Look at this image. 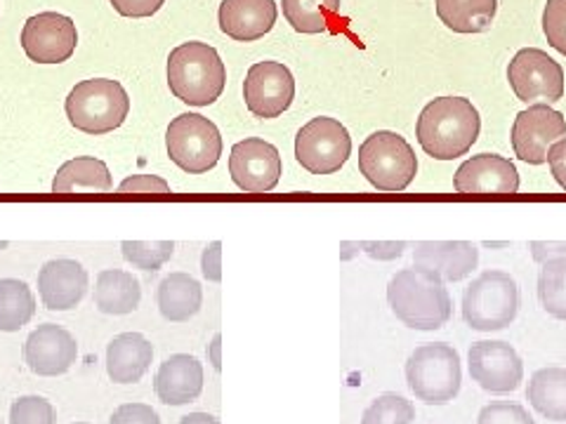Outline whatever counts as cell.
Here are the masks:
<instances>
[{
    "label": "cell",
    "mask_w": 566,
    "mask_h": 424,
    "mask_svg": "<svg viewBox=\"0 0 566 424\" xmlns=\"http://www.w3.org/2000/svg\"><path fill=\"white\" fill-rule=\"evenodd\" d=\"M482 130L480 112L465 97H437L420 112L416 123L418 145L437 161L465 156Z\"/></svg>",
    "instance_id": "1"
},
{
    "label": "cell",
    "mask_w": 566,
    "mask_h": 424,
    "mask_svg": "<svg viewBox=\"0 0 566 424\" xmlns=\"http://www.w3.org/2000/svg\"><path fill=\"white\" fill-rule=\"evenodd\" d=\"M387 303L406 328L439 330L451 318V295L437 274L420 267L401 269L387 286Z\"/></svg>",
    "instance_id": "2"
},
{
    "label": "cell",
    "mask_w": 566,
    "mask_h": 424,
    "mask_svg": "<svg viewBox=\"0 0 566 424\" xmlns=\"http://www.w3.org/2000/svg\"><path fill=\"white\" fill-rule=\"evenodd\" d=\"M170 93L189 106H210L227 85V68L220 52L201 41L177 45L168 57Z\"/></svg>",
    "instance_id": "3"
},
{
    "label": "cell",
    "mask_w": 566,
    "mask_h": 424,
    "mask_svg": "<svg viewBox=\"0 0 566 424\" xmlns=\"http://www.w3.org/2000/svg\"><path fill=\"white\" fill-rule=\"evenodd\" d=\"M64 109L69 123L76 130L87 135H106L126 123L130 114V97L118 81L91 78L81 81L69 93Z\"/></svg>",
    "instance_id": "4"
},
{
    "label": "cell",
    "mask_w": 566,
    "mask_h": 424,
    "mask_svg": "<svg viewBox=\"0 0 566 424\" xmlns=\"http://www.w3.org/2000/svg\"><path fill=\"white\" fill-rule=\"evenodd\" d=\"M406 382L413 396L428 405L451 403L463 384L458 351L447 342L418 347L406 361Z\"/></svg>",
    "instance_id": "5"
},
{
    "label": "cell",
    "mask_w": 566,
    "mask_h": 424,
    "mask_svg": "<svg viewBox=\"0 0 566 424\" xmlns=\"http://www.w3.org/2000/svg\"><path fill=\"white\" fill-rule=\"evenodd\" d=\"M520 288L505 272L489 269L476 276L463 293V318L472 330H503L517 318Z\"/></svg>",
    "instance_id": "6"
},
{
    "label": "cell",
    "mask_w": 566,
    "mask_h": 424,
    "mask_svg": "<svg viewBox=\"0 0 566 424\" xmlns=\"http://www.w3.org/2000/svg\"><path fill=\"white\" fill-rule=\"evenodd\" d=\"M359 170L378 191H403L416 180L418 158L401 135L378 130L359 147Z\"/></svg>",
    "instance_id": "7"
},
{
    "label": "cell",
    "mask_w": 566,
    "mask_h": 424,
    "mask_svg": "<svg viewBox=\"0 0 566 424\" xmlns=\"http://www.w3.org/2000/svg\"><path fill=\"white\" fill-rule=\"evenodd\" d=\"M166 149L170 161L180 170L189 174H206L220 161L222 135L210 118L201 114H180L170 120Z\"/></svg>",
    "instance_id": "8"
},
{
    "label": "cell",
    "mask_w": 566,
    "mask_h": 424,
    "mask_svg": "<svg viewBox=\"0 0 566 424\" xmlns=\"http://www.w3.org/2000/svg\"><path fill=\"white\" fill-rule=\"evenodd\" d=\"M352 153V137L340 120L318 116L300 128L295 137V158L312 174L338 172Z\"/></svg>",
    "instance_id": "9"
},
{
    "label": "cell",
    "mask_w": 566,
    "mask_h": 424,
    "mask_svg": "<svg viewBox=\"0 0 566 424\" xmlns=\"http://www.w3.org/2000/svg\"><path fill=\"white\" fill-rule=\"evenodd\" d=\"M512 93L526 104H553L564 97V68L547 52L524 47L507 66Z\"/></svg>",
    "instance_id": "10"
},
{
    "label": "cell",
    "mask_w": 566,
    "mask_h": 424,
    "mask_svg": "<svg viewBox=\"0 0 566 424\" xmlns=\"http://www.w3.org/2000/svg\"><path fill=\"white\" fill-rule=\"evenodd\" d=\"M243 99L248 112L258 118H279L291 109L295 99V78L281 62H258L248 68L243 83Z\"/></svg>",
    "instance_id": "11"
},
{
    "label": "cell",
    "mask_w": 566,
    "mask_h": 424,
    "mask_svg": "<svg viewBox=\"0 0 566 424\" xmlns=\"http://www.w3.org/2000/svg\"><path fill=\"white\" fill-rule=\"evenodd\" d=\"M78 45V31L71 17L41 12L27 20L22 29V50L35 64H62L71 60Z\"/></svg>",
    "instance_id": "12"
},
{
    "label": "cell",
    "mask_w": 566,
    "mask_h": 424,
    "mask_svg": "<svg viewBox=\"0 0 566 424\" xmlns=\"http://www.w3.org/2000/svg\"><path fill=\"white\" fill-rule=\"evenodd\" d=\"M468 368L472 380L491 394L515 392L524 380V363L517 349L501 340L474 342L468 353Z\"/></svg>",
    "instance_id": "13"
},
{
    "label": "cell",
    "mask_w": 566,
    "mask_h": 424,
    "mask_svg": "<svg viewBox=\"0 0 566 424\" xmlns=\"http://www.w3.org/2000/svg\"><path fill=\"white\" fill-rule=\"evenodd\" d=\"M566 137V118L547 104H534L520 112L512 126V149L517 158L531 166L547 161V149Z\"/></svg>",
    "instance_id": "14"
},
{
    "label": "cell",
    "mask_w": 566,
    "mask_h": 424,
    "mask_svg": "<svg viewBox=\"0 0 566 424\" xmlns=\"http://www.w3.org/2000/svg\"><path fill=\"white\" fill-rule=\"evenodd\" d=\"M229 174L245 193H268L281 180L279 149L260 137L237 141L229 153Z\"/></svg>",
    "instance_id": "15"
},
{
    "label": "cell",
    "mask_w": 566,
    "mask_h": 424,
    "mask_svg": "<svg viewBox=\"0 0 566 424\" xmlns=\"http://www.w3.org/2000/svg\"><path fill=\"white\" fill-rule=\"evenodd\" d=\"M453 189L460 197H515L520 191V172L505 156L480 153L458 168Z\"/></svg>",
    "instance_id": "16"
},
{
    "label": "cell",
    "mask_w": 566,
    "mask_h": 424,
    "mask_svg": "<svg viewBox=\"0 0 566 424\" xmlns=\"http://www.w3.org/2000/svg\"><path fill=\"white\" fill-rule=\"evenodd\" d=\"M78 359L74 335L57 324H43L24 342V361L31 373L41 378H57Z\"/></svg>",
    "instance_id": "17"
},
{
    "label": "cell",
    "mask_w": 566,
    "mask_h": 424,
    "mask_svg": "<svg viewBox=\"0 0 566 424\" xmlns=\"http://www.w3.org/2000/svg\"><path fill=\"white\" fill-rule=\"evenodd\" d=\"M87 293V272L69 257L50 259L39 272V295L50 311H69L81 305Z\"/></svg>",
    "instance_id": "18"
},
{
    "label": "cell",
    "mask_w": 566,
    "mask_h": 424,
    "mask_svg": "<svg viewBox=\"0 0 566 424\" xmlns=\"http://www.w3.org/2000/svg\"><path fill=\"white\" fill-rule=\"evenodd\" d=\"M416 267L437 274L441 280H463L476 264L480 251L470 241H420L413 251Z\"/></svg>",
    "instance_id": "19"
},
{
    "label": "cell",
    "mask_w": 566,
    "mask_h": 424,
    "mask_svg": "<svg viewBox=\"0 0 566 424\" xmlns=\"http://www.w3.org/2000/svg\"><path fill=\"white\" fill-rule=\"evenodd\" d=\"M274 0H222L218 20L222 33L239 43H253L268 35L276 24Z\"/></svg>",
    "instance_id": "20"
},
{
    "label": "cell",
    "mask_w": 566,
    "mask_h": 424,
    "mask_svg": "<svg viewBox=\"0 0 566 424\" xmlns=\"http://www.w3.org/2000/svg\"><path fill=\"white\" fill-rule=\"evenodd\" d=\"M156 396L166 405H185L203 392V365L189 353H175L158 368L154 380Z\"/></svg>",
    "instance_id": "21"
},
{
    "label": "cell",
    "mask_w": 566,
    "mask_h": 424,
    "mask_svg": "<svg viewBox=\"0 0 566 424\" xmlns=\"http://www.w3.org/2000/svg\"><path fill=\"white\" fill-rule=\"evenodd\" d=\"M154 347L142 332H120L106 347V373L116 384H135L151 365Z\"/></svg>",
    "instance_id": "22"
},
{
    "label": "cell",
    "mask_w": 566,
    "mask_h": 424,
    "mask_svg": "<svg viewBox=\"0 0 566 424\" xmlns=\"http://www.w3.org/2000/svg\"><path fill=\"white\" fill-rule=\"evenodd\" d=\"M156 303H158V311H161L166 321L185 324L189 318L197 316L201 309V303H203L201 283L185 272H175L158 283Z\"/></svg>",
    "instance_id": "23"
},
{
    "label": "cell",
    "mask_w": 566,
    "mask_h": 424,
    "mask_svg": "<svg viewBox=\"0 0 566 424\" xmlns=\"http://www.w3.org/2000/svg\"><path fill=\"white\" fill-rule=\"evenodd\" d=\"M142 288L139 280L123 269H104L95 283V307L102 314L123 316L139 307Z\"/></svg>",
    "instance_id": "24"
},
{
    "label": "cell",
    "mask_w": 566,
    "mask_h": 424,
    "mask_svg": "<svg viewBox=\"0 0 566 424\" xmlns=\"http://www.w3.org/2000/svg\"><path fill=\"white\" fill-rule=\"evenodd\" d=\"M526 399L553 422H566V368H541L528 380Z\"/></svg>",
    "instance_id": "25"
},
{
    "label": "cell",
    "mask_w": 566,
    "mask_h": 424,
    "mask_svg": "<svg viewBox=\"0 0 566 424\" xmlns=\"http://www.w3.org/2000/svg\"><path fill=\"white\" fill-rule=\"evenodd\" d=\"M437 17L455 33L486 31L499 10V0H434Z\"/></svg>",
    "instance_id": "26"
},
{
    "label": "cell",
    "mask_w": 566,
    "mask_h": 424,
    "mask_svg": "<svg viewBox=\"0 0 566 424\" xmlns=\"http://www.w3.org/2000/svg\"><path fill=\"white\" fill-rule=\"evenodd\" d=\"M112 172L95 156H78L66 161L52 180V193L71 191H112Z\"/></svg>",
    "instance_id": "27"
},
{
    "label": "cell",
    "mask_w": 566,
    "mask_h": 424,
    "mask_svg": "<svg viewBox=\"0 0 566 424\" xmlns=\"http://www.w3.org/2000/svg\"><path fill=\"white\" fill-rule=\"evenodd\" d=\"M283 17L297 33H326L340 12V0H281Z\"/></svg>",
    "instance_id": "28"
},
{
    "label": "cell",
    "mask_w": 566,
    "mask_h": 424,
    "mask_svg": "<svg viewBox=\"0 0 566 424\" xmlns=\"http://www.w3.org/2000/svg\"><path fill=\"white\" fill-rule=\"evenodd\" d=\"M35 314V297L24 280L0 278V330L17 332Z\"/></svg>",
    "instance_id": "29"
},
{
    "label": "cell",
    "mask_w": 566,
    "mask_h": 424,
    "mask_svg": "<svg viewBox=\"0 0 566 424\" xmlns=\"http://www.w3.org/2000/svg\"><path fill=\"white\" fill-rule=\"evenodd\" d=\"M538 299L547 314L566 321V257L541 264Z\"/></svg>",
    "instance_id": "30"
},
{
    "label": "cell",
    "mask_w": 566,
    "mask_h": 424,
    "mask_svg": "<svg viewBox=\"0 0 566 424\" xmlns=\"http://www.w3.org/2000/svg\"><path fill=\"white\" fill-rule=\"evenodd\" d=\"M120 251L126 262H130L135 269L156 272L172 257L175 243L172 241H123Z\"/></svg>",
    "instance_id": "31"
},
{
    "label": "cell",
    "mask_w": 566,
    "mask_h": 424,
    "mask_svg": "<svg viewBox=\"0 0 566 424\" xmlns=\"http://www.w3.org/2000/svg\"><path fill=\"white\" fill-rule=\"evenodd\" d=\"M413 420V403L399 394H380L361 415V424H411Z\"/></svg>",
    "instance_id": "32"
},
{
    "label": "cell",
    "mask_w": 566,
    "mask_h": 424,
    "mask_svg": "<svg viewBox=\"0 0 566 424\" xmlns=\"http://www.w3.org/2000/svg\"><path fill=\"white\" fill-rule=\"evenodd\" d=\"M10 424H55V409L43 396H22L12 403Z\"/></svg>",
    "instance_id": "33"
},
{
    "label": "cell",
    "mask_w": 566,
    "mask_h": 424,
    "mask_svg": "<svg viewBox=\"0 0 566 424\" xmlns=\"http://www.w3.org/2000/svg\"><path fill=\"white\" fill-rule=\"evenodd\" d=\"M545 39L566 57V0H547L543 10Z\"/></svg>",
    "instance_id": "34"
},
{
    "label": "cell",
    "mask_w": 566,
    "mask_h": 424,
    "mask_svg": "<svg viewBox=\"0 0 566 424\" xmlns=\"http://www.w3.org/2000/svg\"><path fill=\"white\" fill-rule=\"evenodd\" d=\"M476 424H536L520 403H489L482 409Z\"/></svg>",
    "instance_id": "35"
},
{
    "label": "cell",
    "mask_w": 566,
    "mask_h": 424,
    "mask_svg": "<svg viewBox=\"0 0 566 424\" xmlns=\"http://www.w3.org/2000/svg\"><path fill=\"white\" fill-rule=\"evenodd\" d=\"M109 424H161V417L147 403H123L114 411Z\"/></svg>",
    "instance_id": "36"
},
{
    "label": "cell",
    "mask_w": 566,
    "mask_h": 424,
    "mask_svg": "<svg viewBox=\"0 0 566 424\" xmlns=\"http://www.w3.org/2000/svg\"><path fill=\"white\" fill-rule=\"evenodd\" d=\"M118 191L120 193H158V197H166V193H170V184L156 174H133L118 184Z\"/></svg>",
    "instance_id": "37"
},
{
    "label": "cell",
    "mask_w": 566,
    "mask_h": 424,
    "mask_svg": "<svg viewBox=\"0 0 566 424\" xmlns=\"http://www.w3.org/2000/svg\"><path fill=\"white\" fill-rule=\"evenodd\" d=\"M114 10L123 17H133V20H142V17H151L166 6V0H109Z\"/></svg>",
    "instance_id": "38"
},
{
    "label": "cell",
    "mask_w": 566,
    "mask_h": 424,
    "mask_svg": "<svg viewBox=\"0 0 566 424\" xmlns=\"http://www.w3.org/2000/svg\"><path fill=\"white\" fill-rule=\"evenodd\" d=\"M201 274L210 283L222 280V243L212 241L201 255Z\"/></svg>",
    "instance_id": "39"
},
{
    "label": "cell",
    "mask_w": 566,
    "mask_h": 424,
    "mask_svg": "<svg viewBox=\"0 0 566 424\" xmlns=\"http://www.w3.org/2000/svg\"><path fill=\"white\" fill-rule=\"evenodd\" d=\"M547 166H551L555 182L566 191V137L547 149Z\"/></svg>",
    "instance_id": "40"
},
{
    "label": "cell",
    "mask_w": 566,
    "mask_h": 424,
    "mask_svg": "<svg viewBox=\"0 0 566 424\" xmlns=\"http://www.w3.org/2000/svg\"><path fill=\"white\" fill-rule=\"evenodd\" d=\"M528 247H531V257H534L538 264L566 257V241H531Z\"/></svg>",
    "instance_id": "41"
},
{
    "label": "cell",
    "mask_w": 566,
    "mask_h": 424,
    "mask_svg": "<svg viewBox=\"0 0 566 424\" xmlns=\"http://www.w3.org/2000/svg\"><path fill=\"white\" fill-rule=\"evenodd\" d=\"M361 247H364V253L368 257L380 259V262H389V259L401 257V253L406 251V243L403 241H399V243L380 241V243H361Z\"/></svg>",
    "instance_id": "42"
},
{
    "label": "cell",
    "mask_w": 566,
    "mask_h": 424,
    "mask_svg": "<svg viewBox=\"0 0 566 424\" xmlns=\"http://www.w3.org/2000/svg\"><path fill=\"white\" fill-rule=\"evenodd\" d=\"M208 359H210V363H212V368L218 370H222V335L218 332L216 338H212V342H210V347H208Z\"/></svg>",
    "instance_id": "43"
},
{
    "label": "cell",
    "mask_w": 566,
    "mask_h": 424,
    "mask_svg": "<svg viewBox=\"0 0 566 424\" xmlns=\"http://www.w3.org/2000/svg\"><path fill=\"white\" fill-rule=\"evenodd\" d=\"M177 424H220V420L208 415V413H189Z\"/></svg>",
    "instance_id": "44"
},
{
    "label": "cell",
    "mask_w": 566,
    "mask_h": 424,
    "mask_svg": "<svg viewBox=\"0 0 566 424\" xmlns=\"http://www.w3.org/2000/svg\"><path fill=\"white\" fill-rule=\"evenodd\" d=\"M8 247V241H0V251H6Z\"/></svg>",
    "instance_id": "45"
},
{
    "label": "cell",
    "mask_w": 566,
    "mask_h": 424,
    "mask_svg": "<svg viewBox=\"0 0 566 424\" xmlns=\"http://www.w3.org/2000/svg\"><path fill=\"white\" fill-rule=\"evenodd\" d=\"M74 424H91V422H74Z\"/></svg>",
    "instance_id": "46"
},
{
    "label": "cell",
    "mask_w": 566,
    "mask_h": 424,
    "mask_svg": "<svg viewBox=\"0 0 566 424\" xmlns=\"http://www.w3.org/2000/svg\"><path fill=\"white\" fill-rule=\"evenodd\" d=\"M0 424H3V420H0Z\"/></svg>",
    "instance_id": "47"
}]
</instances>
